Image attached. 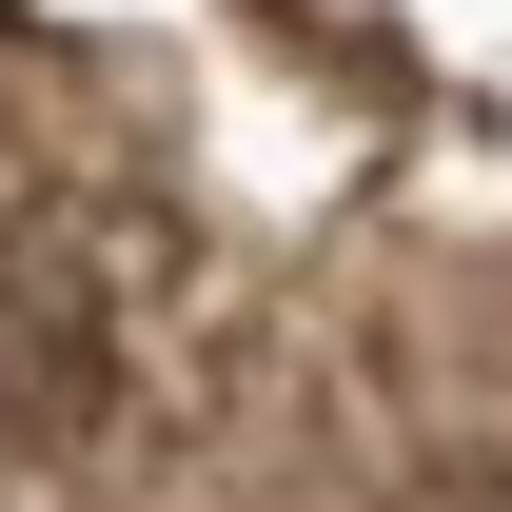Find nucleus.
I'll use <instances>...</instances> for the list:
<instances>
[{
	"mask_svg": "<svg viewBox=\"0 0 512 512\" xmlns=\"http://www.w3.org/2000/svg\"><path fill=\"white\" fill-rule=\"evenodd\" d=\"M0 512H512V0H0Z\"/></svg>",
	"mask_w": 512,
	"mask_h": 512,
	"instance_id": "f257e3e1",
	"label": "nucleus"
}]
</instances>
